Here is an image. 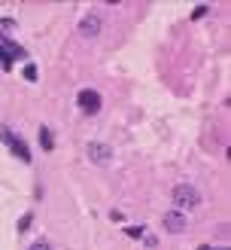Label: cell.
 <instances>
[{
	"label": "cell",
	"instance_id": "obj_1",
	"mask_svg": "<svg viewBox=\"0 0 231 250\" xmlns=\"http://www.w3.org/2000/svg\"><path fill=\"white\" fill-rule=\"evenodd\" d=\"M173 204H177L180 211H192V208L201 204V192L189 183H180V186H173Z\"/></svg>",
	"mask_w": 231,
	"mask_h": 250
},
{
	"label": "cell",
	"instance_id": "obj_2",
	"mask_svg": "<svg viewBox=\"0 0 231 250\" xmlns=\"http://www.w3.org/2000/svg\"><path fill=\"white\" fill-rule=\"evenodd\" d=\"M0 141H3V143L9 146V153H13V156H18L21 162H31V150L25 146V141H21V138H16V134L9 131V128H0Z\"/></svg>",
	"mask_w": 231,
	"mask_h": 250
},
{
	"label": "cell",
	"instance_id": "obj_3",
	"mask_svg": "<svg viewBox=\"0 0 231 250\" xmlns=\"http://www.w3.org/2000/svg\"><path fill=\"white\" fill-rule=\"evenodd\" d=\"M100 34V16L98 13H88L79 18V37H85V40H95Z\"/></svg>",
	"mask_w": 231,
	"mask_h": 250
},
{
	"label": "cell",
	"instance_id": "obj_4",
	"mask_svg": "<svg viewBox=\"0 0 231 250\" xmlns=\"http://www.w3.org/2000/svg\"><path fill=\"white\" fill-rule=\"evenodd\" d=\"M76 104L82 113H98L100 110V95L95 92V89H82V92L76 95Z\"/></svg>",
	"mask_w": 231,
	"mask_h": 250
},
{
	"label": "cell",
	"instance_id": "obj_5",
	"mask_svg": "<svg viewBox=\"0 0 231 250\" xmlns=\"http://www.w3.org/2000/svg\"><path fill=\"white\" fill-rule=\"evenodd\" d=\"M186 226H189V220H186V214H182V211H167L165 214V229L167 232L182 235V232H186Z\"/></svg>",
	"mask_w": 231,
	"mask_h": 250
},
{
	"label": "cell",
	"instance_id": "obj_6",
	"mask_svg": "<svg viewBox=\"0 0 231 250\" xmlns=\"http://www.w3.org/2000/svg\"><path fill=\"white\" fill-rule=\"evenodd\" d=\"M88 159L95 165H110L113 162V150L107 143H88Z\"/></svg>",
	"mask_w": 231,
	"mask_h": 250
},
{
	"label": "cell",
	"instance_id": "obj_7",
	"mask_svg": "<svg viewBox=\"0 0 231 250\" xmlns=\"http://www.w3.org/2000/svg\"><path fill=\"white\" fill-rule=\"evenodd\" d=\"M40 146H43L46 153H52V150H55V138H52V131L46 128V125L40 128Z\"/></svg>",
	"mask_w": 231,
	"mask_h": 250
},
{
	"label": "cell",
	"instance_id": "obj_8",
	"mask_svg": "<svg viewBox=\"0 0 231 250\" xmlns=\"http://www.w3.org/2000/svg\"><path fill=\"white\" fill-rule=\"evenodd\" d=\"M125 235H128V238H143L146 229H143V226H128V229H125Z\"/></svg>",
	"mask_w": 231,
	"mask_h": 250
},
{
	"label": "cell",
	"instance_id": "obj_9",
	"mask_svg": "<svg viewBox=\"0 0 231 250\" xmlns=\"http://www.w3.org/2000/svg\"><path fill=\"white\" fill-rule=\"evenodd\" d=\"M0 64H3V67H13V55H9L6 46H0Z\"/></svg>",
	"mask_w": 231,
	"mask_h": 250
},
{
	"label": "cell",
	"instance_id": "obj_10",
	"mask_svg": "<svg viewBox=\"0 0 231 250\" xmlns=\"http://www.w3.org/2000/svg\"><path fill=\"white\" fill-rule=\"evenodd\" d=\"M25 79H28V83L37 79V67H33V64H25Z\"/></svg>",
	"mask_w": 231,
	"mask_h": 250
},
{
	"label": "cell",
	"instance_id": "obj_11",
	"mask_svg": "<svg viewBox=\"0 0 231 250\" xmlns=\"http://www.w3.org/2000/svg\"><path fill=\"white\" fill-rule=\"evenodd\" d=\"M13 28H16L13 18H0V31H13Z\"/></svg>",
	"mask_w": 231,
	"mask_h": 250
},
{
	"label": "cell",
	"instance_id": "obj_12",
	"mask_svg": "<svg viewBox=\"0 0 231 250\" xmlns=\"http://www.w3.org/2000/svg\"><path fill=\"white\" fill-rule=\"evenodd\" d=\"M28 226H31V214H25V217H21V220H18V232H25V229H28Z\"/></svg>",
	"mask_w": 231,
	"mask_h": 250
},
{
	"label": "cell",
	"instance_id": "obj_13",
	"mask_svg": "<svg viewBox=\"0 0 231 250\" xmlns=\"http://www.w3.org/2000/svg\"><path fill=\"white\" fill-rule=\"evenodd\" d=\"M28 250H52V247H49V244H46V241H33V244H31Z\"/></svg>",
	"mask_w": 231,
	"mask_h": 250
},
{
	"label": "cell",
	"instance_id": "obj_14",
	"mask_svg": "<svg viewBox=\"0 0 231 250\" xmlns=\"http://www.w3.org/2000/svg\"><path fill=\"white\" fill-rule=\"evenodd\" d=\"M204 16H207V6H198V9L192 13V18H204Z\"/></svg>",
	"mask_w": 231,
	"mask_h": 250
},
{
	"label": "cell",
	"instance_id": "obj_15",
	"mask_svg": "<svg viewBox=\"0 0 231 250\" xmlns=\"http://www.w3.org/2000/svg\"><path fill=\"white\" fill-rule=\"evenodd\" d=\"M143 238H146V247H155V244H158V238H155V235H143Z\"/></svg>",
	"mask_w": 231,
	"mask_h": 250
},
{
	"label": "cell",
	"instance_id": "obj_16",
	"mask_svg": "<svg viewBox=\"0 0 231 250\" xmlns=\"http://www.w3.org/2000/svg\"><path fill=\"white\" fill-rule=\"evenodd\" d=\"M198 250H213V247H210V244H201V247H198Z\"/></svg>",
	"mask_w": 231,
	"mask_h": 250
},
{
	"label": "cell",
	"instance_id": "obj_17",
	"mask_svg": "<svg viewBox=\"0 0 231 250\" xmlns=\"http://www.w3.org/2000/svg\"><path fill=\"white\" fill-rule=\"evenodd\" d=\"M219 250H228V247H219Z\"/></svg>",
	"mask_w": 231,
	"mask_h": 250
}]
</instances>
